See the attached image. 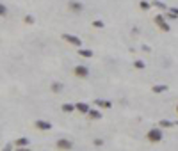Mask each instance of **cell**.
I'll list each match as a JSON object with an SVG mask.
<instances>
[{
	"mask_svg": "<svg viewBox=\"0 0 178 151\" xmlns=\"http://www.w3.org/2000/svg\"><path fill=\"white\" fill-rule=\"evenodd\" d=\"M62 39L66 41V43H70V44H73V46H82V39L80 38H77V36H73V34H62Z\"/></svg>",
	"mask_w": 178,
	"mask_h": 151,
	"instance_id": "2",
	"label": "cell"
},
{
	"mask_svg": "<svg viewBox=\"0 0 178 151\" xmlns=\"http://www.w3.org/2000/svg\"><path fill=\"white\" fill-rule=\"evenodd\" d=\"M176 112H178V105H176Z\"/></svg>",
	"mask_w": 178,
	"mask_h": 151,
	"instance_id": "25",
	"label": "cell"
},
{
	"mask_svg": "<svg viewBox=\"0 0 178 151\" xmlns=\"http://www.w3.org/2000/svg\"><path fill=\"white\" fill-rule=\"evenodd\" d=\"M95 146H98V148H102V146H103V140H102V139H96V140H95Z\"/></svg>",
	"mask_w": 178,
	"mask_h": 151,
	"instance_id": "22",
	"label": "cell"
},
{
	"mask_svg": "<svg viewBox=\"0 0 178 151\" xmlns=\"http://www.w3.org/2000/svg\"><path fill=\"white\" fill-rule=\"evenodd\" d=\"M57 148H59V149H71L73 144L68 139H59L57 140Z\"/></svg>",
	"mask_w": 178,
	"mask_h": 151,
	"instance_id": "6",
	"label": "cell"
},
{
	"mask_svg": "<svg viewBox=\"0 0 178 151\" xmlns=\"http://www.w3.org/2000/svg\"><path fill=\"white\" fill-rule=\"evenodd\" d=\"M78 55L84 57V59H91V57H93V52H91V50H86V48H78Z\"/></svg>",
	"mask_w": 178,
	"mask_h": 151,
	"instance_id": "10",
	"label": "cell"
},
{
	"mask_svg": "<svg viewBox=\"0 0 178 151\" xmlns=\"http://www.w3.org/2000/svg\"><path fill=\"white\" fill-rule=\"evenodd\" d=\"M155 23L162 29V30H164V32H169V30H171L169 25H167V22H166V18H164V14H157V16H155Z\"/></svg>",
	"mask_w": 178,
	"mask_h": 151,
	"instance_id": "3",
	"label": "cell"
},
{
	"mask_svg": "<svg viewBox=\"0 0 178 151\" xmlns=\"http://www.w3.org/2000/svg\"><path fill=\"white\" fill-rule=\"evenodd\" d=\"M151 6L159 7V9H162V11H166V9H167L166 4H164V2H160V0H153V2H151Z\"/></svg>",
	"mask_w": 178,
	"mask_h": 151,
	"instance_id": "14",
	"label": "cell"
},
{
	"mask_svg": "<svg viewBox=\"0 0 178 151\" xmlns=\"http://www.w3.org/2000/svg\"><path fill=\"white\" fill-rule=\"evenodd\" d=\"M73 73L77 76H80V78H86V76H89V70L86 68V66H77L75 70H73Z\"/></svg>",
	"mask_w": 178,
	"mask_h": 151,
	"instance_id": "4",
	"label": "cell"
},
{
	"mask_svg": "<svg viewBox=\"0 0 178 151\" xmlns=\"http://www.w3.org/2000/svg\"><path fill=\"white\" fill-rule=\"evenodd\" d=\"M75 107H77V110H78V112H82V114H89V110H91L87 103H77Z\"/></svg>",
	"mask_w": 178,
	"mask_h": 151,
	"instance_id": "8",
	"label": "cell"
},
{
	"mask_svg": "<svg viewBox=\"0 0 178 151\" xmlns=\"http://www.w3.org/2000/svg\"><path fill=\"white\" fill-rule=\"evenodd\" d=\"M93 27H96V29H103L105 25H103V22H100V20H95V22H93Z\"/></svg>",
	"mask_w": 178,
	"mask_h": 151,
	"instance_id": "20",
	"label": "cell"
},
{
	"mask_svg": "<svg viewBox=\"0 0 178 151\" xmlns=\"http://www.w3.org/2000/svg\"><path fill=\"white\" fill-rule=\"evenodd\" d=\"M134 66H135L137 70H144V68H146V64H144V62H143V60H139V59H137V60H135V62H134Z\"/></svg>",
	"mask_w": 178,
	"mask_h": 151,
	"instance_id": "19",
	"label": "cell"
},
{
	"mask_svg": "<svg viewBox=\"0 0 178 151\" xmlns=\"http://www.w3.org/2000/svg\"><path fill=\"white\" fill-rule=\"evenodd\" d=\"M14 144L20 146V148H22V146H29V139H25V137H22V139H16V140H14Z\"/></svg>",
	"mask_w": 178,
	"mask_h": 151,
	"instance_id": "16",
	"label": "cell"
},
{
	"mask_svg": "<svg viewBox=\"0 0 178 151\" xmlns=\"http://www.w3.org/2000/svg\"><path fill=\"white\" fill-rule=\"evenodd\" d=\"M151 91L155 92V94H160V92H166V91H167V86H164V84H159V86H153V87H151Z\"/></svg>",
	"mask_w": 178,
	"mask_h": 151,
	"instance_id": "9",
	"label": "cell"
},
{
	"mask_svg": "<svg viewBox=\"0 0 178 151\" xmlns=\"http://www.w3.org/2000/svg\"><path fill=\"white\" fill-rule=\"evenodd\" d=\"M36 128H39V130H50L52 128V123L43 121V119H38V121H36Z\"/></svg>",
	"mask_w": 178,
	"mask_h": 151,
	"instance_id": "7",
	"label": "cell"
},
{
	"mask_svg": "<svg viewBox=\"0 0 178 151\" xmlns=\"http://www.w3.org/2000/svg\"><path fill=\"white\" fill-rule=\"evenodd\" d=\"M162 137H164V133H162L160 128H151L150 132H148V140H150V142H153V144L160 142Z\"/></svg>",
	"mask_w": 178,
	"mask_h": 151,
	"instance_id": "1",
	"label": "cell"
},
{
	"mask_svg": "<svg viewBox=\"0 0 178 151\" xmlns=\"http://www.w3.org/2000/svg\"><path fill=\"white\" fill-rule=\"evenodd\" d=\"M87 116H89V117H93V119H100V117H102L100 110H93V108L89 110V114H87Z\"/></svg>",
	"mask_w": 178,
	"mask_h": 151,
	"instance_id": "15",
	"label": "cell"
},
{
	"mask_svg": "<svg viewBox=\"0 0 178 151\" xmlns=\"http://www.w3.org/2000/svg\"><path fill=\"white\" fill-rule=\"evenodd\" d=\"M0 16H7V7L4 6V4L0 6Z\"/></svg>",
	"mask_w": 178,
	"mask_h": 151,
	"instance_id": "21",
	"label": "cell"
},
{
	"mask_svg": "<svg viewBox=\"0 0 178 151\" xmlns=\"http://www.w3.org/2000/svg\"><path fill=\"white\" fill-rule=\"evenodd\" d=\"M150 6H151V4H150V2H146V0H141V2H139V7L143 9V11H148Z\"/></svg>",
	"mask_w": 178,
	"mask_h": 151,
	"instance_id": "17",
	"label": "cell"
},
{
	"mask_svg": "<svg viewBox=\"0 0 178 151\" xmlns=\"http://www.w3.org/2000/svg\"><path fill=\"white\" fill-rule=\"evenodd\" d=\"M75 108H77V107H75V105H71V103H62V110H64V112H68V114L73 112Z\"/></svg>",
	"mask_w": 178,
	"mask_h": 151,
	"instance_id": "12",
	"label": "cell"
},
{
	"mask_svg": "<svg viewBox=\"0 0 178 151\" xmlns=\"http://www.w3.org/2000/svg\"><path fill=\"white\" fill-rule=\"evenodd\" d=\"M62 89H64V86H62L61 82H55V84H52V91H54V92H61Z\"/></svg>",
	"mask_w": 178,
	"mask_h": 151,
	"instance_id": "13",
	"label": "cell"
},
{
	"mask_svg": "<svg viewBox=\"0 0 178 151\" xmlns=\"http://www.w3.org/2000/svg\"><path fill=\"white\" fill-rule=\"evenodd\" d=\"M96 105H100V107H105V108H111L112 107V103L109 102V100H95Z\"/></svg>",
	"mask_w": 178,
	"mask_h": 151,
	"instance_id": "11",
	"label": "cell"
},
{
	"mask_svg": "<svg viewBox=\"0 0 178 151\" xmlns=\"http://www.w3.org/2000/svg\"><path fill=\"white\" fill-rule=\"evenodd\" d=\"M173 124H175V123H173V121H167V119H162V121H160L162 128H171Z\"/></svg>",
	"mask_w": 178,
	"mask_h": 151,
	"instance_id": "18",
	"label": "cell"
},
{
	"mask_svg": "<svg viewBox=\"0 0 178 151\" xmlns=\"http://www.w3.org/2000/svg\"><path fill=\"white\" fill-rule=\"evenodd\" d=\"M169 11H173V13H175V14H178V9H176V7H171Z\"/></svg>",
	"mask_w": 178,
	"mask_h": 151,
	"instance_id": "24",
	"label": "cell"
},
{
	"mask_svg": "<svg viewBox=\"0 0 178 151\" xmlns=\"http://www.w3.org/2000/svg\"><path fill=\"white\" fill-rule=\"evenodd\" d=\"M68 6H70V9H71L73 13H80L84 9V6L80 4V2H77V0H70V2H68Z\"/></svg>",
	"mask_w": 178,
	"mask_h": 151,
	"instance_id": "5",
	"label": "cell"
},
{
	"mask_svg": "<svg viewBox=\"0 0 178 151\" xmlns=\"http://www.w3.org/2000/svg\"><path fill=\"white\" fill-rule=\"evenodd\" d=\"M25 22H27V23H34V16H30V14L25 16Z\"/></svg>",
	"mask_w": 178,
	"mask_h": 151,
	"instance_id": "23",
	"label": "cell"
}]
</instances>
